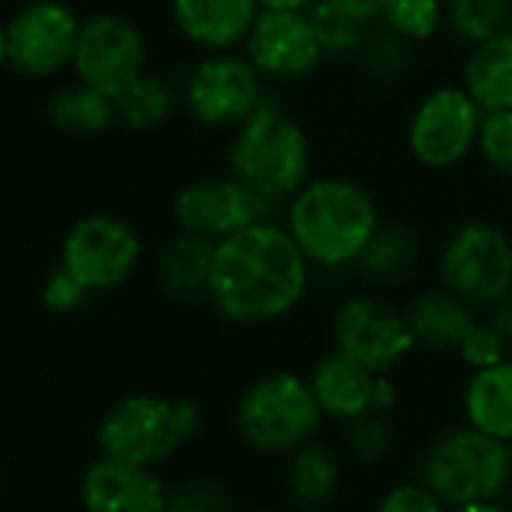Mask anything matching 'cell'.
Wrapping results in <instances>:
<instances>
[{"instance_id": "obj_1", "label": "cell", "mask_w": 512, "mask_h": 512, "mask_svg": "<svg viewBox=\"0 0 512 512\" xmlns=\"http://www.w3.org/2000/svg\"><path fill=\"white\" fill-rule=\"evenodd\" d=\"M314 266L281 217H263L214 244L208 305L235 326L293 317L311 293Z\"/></svg>"}, {"instance_id": "obj_2", "label": "cell", "mask_w": 512, "mask_h": 512, "mask_svg": "<svg viewBox=\"0 0 512 512\" xmlns=\"http://www.w3.org/2000/svg\"><path fill=\"white\" fill-rule=\"evenodd\" d=\"M281 220L314 272L338 275L356 269L362 250L383 223V211L362 181L326 172L314 175L284 202Z\"/></svg>"}, {"instance_id": "obj_3", "label": "cell", "mask_w": 512, "mask_h": 512, "mask_svg": "<svg viewBox=\"0 0 512 512\" xmlns=\"http://www.w3.org/2000/svg\"><path fill=\"white\" fill-rule=\"evenodd\" d=\"M314 160L317 154L308 127L275 94H269L260 109L229 133L226 172L278 211L317 175Z\"/></svg>"}, {"instance_id": "obj_4", "label": "cell", "mask_w": 512, "mask_h": 512, "mask_svg": "<svg viewBox=\"0 0 512 512\" xmlns=\"http://www.w3.org/2000/svg\"><path fill=\"white\" fill-rule=\"evenodd\" d=\"M202 428V413L187 398L136 392L115 401L100 425L97 443L106 458L154 467L190 443Z\"/></svg>"}, {"instance_id": "obj_5", "label": "cell", "mask_w": 512, "mask_h": 512, "mask_svg": "<svg viewBox=\"0 0 512 512\" xmlns=\"http://www.w3.org/2000/svg\"><path fill=\"white\" fill-rule=\"evenodd\" d=\"M323 407L296 371H272L256 377L235 401V431L260 452H293L317 437L323 428Z\"/></svg>"}, {"instance_id": "obj_6", "label": "cell", "mask_w": 512, "mask_h": 512, "mask_svg": "<svg viewBox=\"0 0 512 512\" xmlns=\"http://www.w3.org/2000/svg\"><path fill=\"white\" fill-rule=\"evenodd\" d=\"M434 278L473 308L485 311L512 293V232L488 217L455 223L437 247Z\"/></svg>"}, {"instance_id": "obj_7", "label": "cell", "mask_w": 512, "mask_h": 512, "mask_svg": "<svg viewBox=\"0 0 512 512\" xmlns=\"http://www.w3.org/2000/svg\"><path fill=\"white\" fill-rule=\"evenodd\" d=\"M512 479V449L473 425L446 431L422 461V482L446 503L467 506L497 500Z\"/></svg>"}, {"instance_id": "obj_8", "label": "cell", "mask_w": 512, "mask_h": 512, "mask_svg": "<svg viewBox=\"0 0 512 512\" xmlns=\"http://www.w3.org/2000/svg\"><path fill=\"white\" fill-rule=\"evenodd\" d=\"M269 94L272 88L241 49L199 55L181 79V109L202 130L232 133Z\"/></svg>"}, {"instance_id": "obj_9", "label": "cell", "mask_w": 512, "mask_h": 512, "mask_svg": "<svg viewBox=\"0 0 512 512\" xmlns=\"http://www.w3.org/2000/svg\"><path fill=\"white\" fill-rule=\"evenodd\" d=\"M482 115L485 112L461 82L425 91L404 124V148L410 160L428 172H449L467 163L476 154Z\"/></svg>"}, {"instance_id": "obj_10", "label": "cell", "mask_w": 512, "mask_h": 512, "mask_svg": "<svg viewBox=\"0 0 512 512\" xmlns=\"http://www.w3.org/2000/svg\"><path fill=\"white\" fill-rule=\"evenodd\" d=\"M145 260L139 229L109 211H91L70 223L61 241L58 266L76 275L91 296L115 293L133 281Z\"/></svg>"}, {"instance_id": "obj_11", "label": "cell", "mask_w": 512, "mask_h": 512, "mask_svg": "<svg viewBox=\"0 0 512 512\" xmlns=\"http://www.w3.org/2000/svg\"><path fill=\"white\" fill-rule=\"evenodd\" d=\"M329 338L332 350L374 374H392L416 350L407 314L377 293L344 296L332 311Z\"/></svg>"}, {"instance_id": "obj_12", "label": "cell", "mask_w": 512, "mask_h": 512, "mask_svg": "<svg viewBox=\"0 0 512 512\" xmlns=\"http://www.w3.org/2000/svg\"><path fill=\"white\" fill-rule=\"evenodd\" d=\"M151 49L145 31L124 13H91L82 19L73 55V76L109 97L148 73Z\"/></svg>"}, {"instance_id": "obj_13", "label": "cell", "mask_w": 512, "mask_h": 512, "mask_svg": "<svg viewBox=\"0 0 512 512\" xmlns=\"http://www.w3.org/2000/svg\"><path fill=\"white\" fill-rule=\"evenodd\" d=\"M82 16L67 0H25L7 22L10 70L22 79H55L73 67Z\"/></svg>"}, {"instance_id": "obj_14", "label": "cell", "mask_w": 512, "mask_h": 512, "mask_svg": "<svg viewBox=\"0 0 512 512\" xmlns=\"http://www.w3.org/2000/svg\"><path fill=\"white\" fill-rule=\"evenodd\" d=\"M263 217H281V211L260 193H253L232 172L196 178L178 187L172 196L175 229L202 235L208 241H223Z\"/></svg>"}, {"instance_id": "obj_15", "label": "cell", "mask_w": 512, "mask_h": 512, "mask_svg": "<svg viewBox=\"0 0 512 512\" xmlns=\"http://www.w3.org/2000/svg\"><path fill=\"white\" fill-rule=\"evenodd\" d=\"M241 52L269 88L302 85L326 64V52L308 13H260Z\"/></svg>"}, {"instance_id": "obj_16", "label": "cell", "mask_w": 512, "mask_h": 512, "mask_svg": "<svg viewBox=\"0 0 512 512\" xmlns=\"http://www.w3.org/2000/svg\"><path fill=\"white\" fill-rule=\"evenodd\" d=\"M308 383L326 413V419L353 422L371 410L389 413L398 401V389L389 374H374L365 365L341 356L338 350L314 362Z\"/></svg>"}, {"instance_id": "obj_17", "label": "cell", "mask_w": 512, "mask_h": 512, "mask_svg": "<svg viewBox=\"0 0 512 512\" xmlns=\"http://www.w3.org/2000/svg\"><path fill=\"white\" fill-rule=\"evenodd\" d=\"M260 13L256 0H169L175 34L199 55L238 52Z\"/></svg>"}, {"instance_id": "obj_18", "label": "cell", "mask_w": 512, "mask_h": 512, "mask_svg": "<svg viewBox=\"0 0 512 512\" xmlns=\"http://www.w3.org/2000/svg\"><path fill=\"white\" fill-rule=\"evenodd\" d=\"M166 497L151 467L106 455L82 479V503L88 512H166Z\"/></svg>"}, {"instance_id": "obj_19", "label": "cell", "mask_w": 512, "mask_h": 512, "mask_svg": "<svg viewBox=\"0 0 512 512\" xmlns=\"http://www.w3.org/2000/svg\"><path fill=\"white\" fill-rule=\"evenodd\" d=\"M407 323L416 338V347H425L431 353H455L470 326L482 317L479 308L446 290L443 284H431L419 290L407 308Z\"/></svg>"}, {"instance_id": "obj_20", "label": "cell", "mask_w": 512, "mask_h": 512, "mask_svg": "<svg viewBox=\"0 0 512 512\" xmlns=\"http://www.w3.org/2000/svg\"><path fill=\"white\" fill-rule=\"evenodd\" d=\"M458 82L482 112L512 109V25L482 43L467 46Z\"/></svg>"}, {"instance_id": "obj_21", "label": "cell", "mask_w": 512, "mask_h": 512, "mask_svg": "<svg viewBox=\"0 0 512 512\" xmlns=\"http://www.w3.org/2000/svg\"><path fill=\"white\" fill-rule=\"evenodd\" d=\"M214 244L217 241L175 229V235L160 247L157 263H154L160 290L172 299H181V302L208 299Z\"/></svg>"}, {"instance_id": "obj_22", "label": "cell", "mask_w": 512, "mask_h": 512, "mask_svg": "<svg viewBox=\"0 0 512 512\" xmlns=\"http://www.w3.org/2000/svg\"><path fill=\"white\" fill-rule=\"evenodd\" d=\"M419 260H422V244L416 232L404 223L383 220L359 256L356 275L374 287H398L416 275Z\"/></svg>"}, {"instance_id": "obj_23", "label": "cell", "mask_w": 512, "mask_h": 512, "mask_svg": "<svg viewBox=\"0 0 512 512\" xmlns=\"http://www.w3.org/2000/svg\"><path fill=\"white\" fill-rule=\"evenodd\" d=\"M467 425L512 443V359L470 371L461 395Z\"/></svg>"}, {"instance_id": "obj_24", "label": "cell", "mask_w": 512, "mask_h": 512, "mask_svg": "<svg viewBox=\"0 0 512 512\" xmlns=\"http://www.w3.org/2000/svg\"><path fill=\"white\" fill-rule=\"evenodd\" d=\"M49 121L70 136H106L112 127H118L115 97L76 79L52 94Z\"/></svg>"}, {"instance_id": "obj_25", "label": "cell", "mask_w": 512, "mask_h": 512, "mask_svg": "<svg viewBox=\"0 0 512 512\" xmlns=\"http://www.w3.org/2000/svg\"><path fill=\"white\" fill-rule=\"evenodd\" d=\"M181 106V88H175L166 76L145 73L136 82H130L118 97V124L133 133H154L172 121V115Z\"/></svg>"}, {"instance_id": "obj_26", "label": "cell", "mask_w": 512, "mask_h": 512, "mask_svg": "<svg viewBox=\"0 0 512 512\" xmlns=\"http://www.w3.org/2000/svg\"><path fill=\"white\" fill-rule=\"evenodd\" d=\"M341 485V458L326 443H305L290 452L287 488L305 506H323Z\"/></svg>"}, {"instance_id": "obj_27", "label": "cell", "mask_w": 512, "mask_h": 512, "mask_svg": "<svg viewBox=\"0 0 512 512\" xmlns=\"http://www.w3.org/2000/svg\"><path fill=\"white\" fill-rule=\"evenodd\" d=\"M416 46H410L407 40L389 34L383 25H374V31L368 34L362 52L356 55V64L362 67V73L383 88H395L401 82L410 79L413 67H416Z\"/></svg>"}, {"instance_id": "obj_28", "label": "cell", "mask_w": 512, "mask_h": 512, "mask_svg": "<svg viewBox=\"0 0 512 512\" xmlns=\"http://www.w3.org/2000/svg\"><path fill=\"white\" fill-rule=\"evenodd\" d=\"M446 34L464 46L482 43L512 25V0H443Z\"/></svg>"}, {"instance_id": "obj_29", "label": "cell", "mask_w": 512, "mask_h": 512, "mask_svg": "<svg viewBox=\"0 0 512 512\" xmlns=\"http://www.w3.org/2000/svg\"><path fill=\"white\" fill-rule=\"evenodd\" d=\"M308 16L314 22V31L320 37L326 61H356L368 34L374 31V25L344 13L341 7L332 4V0H317V4L308 10Z\"/></svg>"}, {"instance_id": "obj_30", "label": "cell", "mask_w": 512, "mask_h": 512, "mask_svg": "<svg viewBox=\"0 0 512 512\" xmlns=\"http://www.w3.org/2000/svg\"><path fill=\"white\" fill-rule=\"evenodd\" d=\"M377 25L422 49L446 31V7L443 0H389Z\"/></svg>"}, {"instance_id": "obj_31", "label": "cell", "mask_w": 512, "mask_h": 512, "mask_svg": "<svg viewBox=\"0 0 512 512\" xmlns=\"http://www.w3.org/2000/svg\"><path fill=\"white\" fill-rule=\"evenodd\" d=\"M476 157L491 175L512 181V109H497L482 115Z\"/></svg>"}, {"instance_id": "obj_32", "label": "cell", "mask_w": 512, "mask_h": 512, "mask_svg": "<svg viewBox=\"0 0 512 512\" xmlns=\"http://www.w3.org/2000/svg\"><path fill=\"white\" fill-rule=\"evenodd\" d=\"M347 446L362 461H380L392 446V422L389 413L371 410L353 422H347Z\"/></svg>"}, {"instance_id": "obj_33", "label": "cell", "mask_w": 512, "mask_h": 512, "mask_svg": "<svg viewBox=\"0 0 512 512\" xmlns=\"http://www.w3.org/2000/svg\"><path fill=\"white\" fill-rule=\"evenodd\" d=\"M455 356L461 359V365L467 371H482V368H491L503 359H509V347L503 344V338L488 326L485 317H479L470 332L464 335V341L458 344Z\"/></svg>"}, {"instance_id": "obj_34", "label": "cell", "mask_w": 512, "mask_h": 512, "mask_svg": "<svg viewBox=\"0 0 512 512\" xmlns=\"http://www.w3.org/2000/svg\"><path fill=\"white\" fill-rule=\"evenodd\" d=\"M88 296H91V290L76 275H70L64 266L52 269L40 287V299L52 314H76L88 302Z\"/></svg>"}, {"instance_id": "obj_35", "label": "cell", "mask_w": 512, "mask_h": 512, "mask_svg": "<svg viewBox=\"0 0 512 512\" xmlns=\"http://www.w3.org/2000/svg\"><path fill=\"white\" fill-rule=\"evenodd\" d=\"M166 512H232V497L214 482H190L166 497Z\"/></svg>"}, {"instance_id": "obj_36", "label": "cell", "mask_w": 512, "mask_h": 512, "mask_svg": "<svg viewBox=\"0 0 512 512\" xmlns=\"http://www.w3.org/2000/svg\"><path fill=\"white\" fill-rule=\"evenodd\" d=\"M377 512H449V509L425 482L422 485L404 482L383 494Z\"/></svg>"}, {"instance_id": "obj_37", "label": "cell", "mask_w": 512, "mask_h": 512, "mask_svg": "<svg viewBox=\"0 0 512 512\" xmlns=\"http://www.w3.org/2000/svg\"><path fill=\"white\" fill-rule=\"evenodd\" d=\"M482 317L488 320V326L503 338V344L512 353V293H506L503 299H497L494 305H488L482 311Z\"/></svg>"}, {"instance_id": "obj_38", "label": "cell", "mask_w": 512, "mask_h": 512, "mask_svg": "<svg viewBox=\"0 0 512 512\" xmlns=\"http://www.w3.org/2000/svg\"><path fill=\"white\" fill-rule=\"evenodd\" d=\"M332 4L341 7L344 13H350V16L368 22V25H377V22L383 19V13H386V4H389V0H332Z\"/></svg>"}, {"instance_id": "obj_39", "label": "cell", "mask_w": 512, "mask_h": 512, "mask_svg": "<svg viewBox=\"0 0 512 512\" xmlns=\"http://www.w3.org/2000/svg\"><path fill=\"white\" fill-rule=\"evenodd\" d=\"M263 13H308L317 0H256Z\"/></svg>"}, {"instance_id": "obj_40", "label": "cell", "mask_w": 512, "mask_h": 512, "mask_svg": "<svg viewBox=\"0 0 512 512\" xmlns=\"http://www.w3.org/2000/svg\"><path fill=\"white\" fill-rule=\"evenodd\" d=\"M449 512H509L503 503L497 500H485V503H467V506H449Z\"/></svg>"}, {"instance_id": "obj_41", "label": "cell", "mask_w": 512, "mask_h": 512, "mask_svg": "<svg viewBox=\"0 0 512 512\" xmlns=\"http://www.w3.org/2000/svg\"><path fill=\"white\" fill-rule=\"evenodd\" d=\"M10 67V40H7V22H0V70Z\"/></svg>"}]
</instances>
